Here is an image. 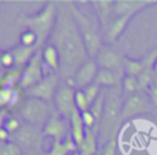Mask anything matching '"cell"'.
I'll use <instances>...</instances> for the list:
<instances>
[{
    "mask_svg": "<svg viewBox=\"0 0 157 155\" xmlns=\"http://www.w3.org/2000/svg\"><path fill=\"white\" fill-rule=\"evenodd\" d=\"M49 40L60 56L59 76L61 81L71 82L75 72L90 56L69 1H56V21Z\"/></svg>",
    "mask_w": 157,
    "mask_h": 155,
    "instance_id": "1",
    "label": "cell"
},
{
    "mask_svg": "<svg viewBox=\"0 0 157 155\" xmlns=\"http://www.w3.org/2000/svg\"><path fill=\"white\" fill-rule=\"evenodd\" d=\"M125 94L121 85L104 89V107L102 117L99 120L98 142L99 146L104 145L109 140H117L118 132L121 127V110Z\"/></svg>",
    "mask_w": 157,
    "mask_h": 155,
    "instance_id": "2",
    "label": "cell"
},
{
    "mask_svg": "<svg viewBox=\"0 0 157 155\" xmlns=\"http://www.w3.org/2000/svg\"><path fill=\"white\" fill-rule=\"evenodd\" d=\"M18 21L27 29L36 33L38 38L37 49L40 50L50 38L56 21V1H48L38 13L32 16H22Z\"/></svg>",
    "mask_w": 157,
    "mask_h": 155,
    "instance_id": "3",
    "label": "cell"
},
{
    "mask_svg": "<svg viewBox=\"0 0 157 155\" xmlns=\"http://www.w3.org/2000/svg\"><path fill=\"white\" fill-rule=\"evenodd\" d=\"M69 5H70L72 15L76 20L78 29L81 32L87 54H88L90 59H94L97 56L98 51L101 50V48L103 46V44H102V29L99 28L97 22L91 16H88L81 9H78L72 1H69Z\"/></svg>",
    "mask_w": 157,
    "mask_h": 155,
    "instance_id": "4",
    "label": "cell"
},
{
    "mask_svg": "<svg viewBox=\"0 0 157 155\" xmlns=\"http://www.w3.org/2000/svg\"><path fill=\"white\" fill-rule=\"evenodd\" d=\"M53 107L50 103L27 96L18 109V116L28 124L43 128V126L53 115Z\"/></svg>",
    "mask_w": 157,
    "mask_h": 155,
    "instance_id": "5",
    "label": "cell"
},
{
    "mask_svg": "<svg viewBox=\"0 0 157 155\" xmlns=\"http://www.w3.org/2000/svg\"><path fill=\"white\" fill-rule=\"evenodd\" d=\"M43 138L40 127H36L26 122H23L21 128L11 135V140L15 142L23 153H32L37 155H42Z\"/></svg>",
    "mask_w": 157,
    "mask_h": 155,
    "instance_id": "6",
    "label": "cell"
},
{
    "mask_svg": "<svg viewBox=\"0 0 157 155\" xmlns=\"http://www.w3.org/2000/svg\"><path fill=\"white\" fill-rule=\"evenodd\" d=\"M152 110H155V107L146 92L139 90L136 93L128 94L125 95L123 103V110H121L123 122L140 115L150 114L152 112Z\"/></svg>",
    "mask_w": 157,
    "mask_h": 155,
    "instance_id": "7",
    "label": "cell"
},
{
    "mask_svg": "<svg viewBox=\"0 0 157 155\" xmlns=\"http://www.w3.org/2000/svg\"><path fill=\"white\" fill-rule=\"evenodd\" d=\"M75 93L76 88L65 81H60V84L56 89V93L54 95L53 106L61 117L66 118L69 121L70 116L76 111L75 106Z\"/></svg>",
    "mask_w": 157,
    "mask_h": 155,
    "instance_id": "8",
    "label": "cell"
},
{
    "mask_svg": "<svg viewBox=\"0 0 157 155\" xmlns=\"http://www.w3.org/2000/svg\"><path fill=\"white\" fill-rule=\"evenodd\" d=\"M124 57L119 51L110 46H102L101 50L98 51L97 56L94 57L97 65L99 68L112 71L120 78L125 76L124 72Z\"/></svg>",
    "mask_w": 157,
    "mask_h": 155,
    "instance_id": "9",
    "label": "cell"
},
{
    "mask_svg": "<svg viewBox=\"0 0 157 155\" xmlns=\"http://www.w3.org/2000/svg\"><path fill=\"white\" fill-rule=\"evenodd\" d=\"M60 76L59 73H52L48 76H44L40 82H38L36 85L29 88L28 90L25 92V94L29 98H36L40 99L47 103H53L54 95L56 93V89L60 84Z\"/></svg>",
    "mask_w": 157,
    "mask_h": 155,
    "instance_id": "10",
    "label": "cell"
},
{
    "mask_svg": "<svg viewBox=\"0 0 157 155\" xmlns=\"http://www.w3.org/2000/svg\"><path fill=\"white\" fill-rule=\"evenodd\" d=\"M44 77L43 72V60H42V50H37L32 60L27 63V66L22 70V76L18 83V88L23 92L28 90L38 82H40Z\"/></svg>",
    "mask_w": 157,
    "mask_h": 155,
    "instance_id": "11",
    "label": "cell"
},
{
    "mask_svg": "<svg viewBox=\"0 0 157 155\" xmlns=\"http://www.w3.org/2000/svg\"><path fill=\"white\" fill-rule=\"evenodd\" d=\"M42 133L44 138H52L56 142L64 140L70 135L69 121L61 117L59 114H53L47 123L43 126Z\"/></svg>",
    "mask_w": 157,
    "mask_h": 155,
    "instance_id": "12",
    "label": "cell"
},
{
    "mask_svg": "<svg viewBox=\"0 0 157 155\" xmlns=\"http://www.w3.org/2000/svg\"><path fill=\"white\" fill-rule=\"evenodd\" d=\"M99 67L94 59H88L74 74L71 83L76 89H85L87 85L92 84L96 79Z\"/></svg>",
    "mask_w": 157,
    "mask_h": 155,
    "instance_id": "13",
    "label": "cell"
},
{
    "mask_svg": "<svg viewBox=\"0 0 157 155\" xmlns=\"http://www.w3.org/2000/svg\"><path fill=\"white\" fill-rule=\"evenodd\" d=\"M157 4L156 0H117L114 1V17L118 16H135L141 10Z\"/></svg>",
    "mask_w": 157,
    "mask_h": 155,
    "instance_id": "14",
    "label": "cell"
},
{
    "mask_svg": "<svg viewBox=\"0 0 157 155\" xmlns=\"http://www.w3.org/2000/svg\"><path fill=\"white\" fill-rule=\"evenodd\" d=\"M42 60H43V72L44 76L52 73H59L60 70V56L54 45L45 44L42 49Z\"/></svg>",
    "mask_w": 157,
    "mask_h": 155,
    "instance_id": "15",
    "label": "cell"
},
{
    "mask_svg": "<svg viewBox=\"0 0 157 155\" xmlns=\"http://www.w3.org/2000/svg\"><path fill=\"white\" fill-rule=\"evenodd\" d=\"M96 7V12L98 16V21L101 24L102 33L108 27V24L114 18V1L113 0H98L92 1Z\"/></svg>",
    "mask_w": 157,
    "mask_h": 155,
    "instance_id": "16",
    "label": "cell"
},
{
    "mask_svg": "<svg viewBox=\"0 0 157 155\" xmlns=\"http://www.w3.org/2000/svg\"><path fill=\"white\" fill-rule=\"evenodd\" d=\"M132 17H134V16H130V15L114 17L113 21L108 24V27L103 31V34H104V37L107 38V40H108L109 43H114V41L120 37V34L124 32V29L126 28L129 21H130Z\"/></svg>",
    "mask_w": 157,
    "mask_h": 155,
    "instance_id": "17",
    "label": "cell"
},
{
    "mask_svg": "<svg viewBox=\"0 0 157 155\" xmlns=\"http://www.w3.org/2000/svg\"><path fill=\"white\" fill-rule=\"evenodd\" d=\"M98 128L86 129L85 139L77 148L80 155H98L101 148L98 142Z\"/></svg>",
    "mask_w": 157,
    "mask_h": 155,
    "instance_id": "18",
    "label": "cell"
},
{
    "mask_svg": "<svg viewBox=\"0 0 157 155\" xmlns=\"http://www.w3.org/2000/svg\"><path fill=\"white\" fill-rule=\"evenodd\" d=\"M69 126H70V137L75 142V144L78 145L83 142L85 135H86V128L81 117V114L76 110L69 118Z\"/></svg>",
    "mask_w": 157,
    "mask_h": 155,
    "instance_id": "19",
    "label": "cell"
},
{
    "mask_svg": "<svg viewBox=\"0 0 157 155\" xmlns=\"http://www.w3.org/2000/svg\"><path fill=\"white\" fill-rule=\"evenodd\" d=\"M75 151H77V145L72 140V138L69 135L66 139L56 142L53 140L50 148L42 153V155H71Z\"/></svg>",
    "mask_w": 157,
    "mask_h": 155,
    "instance_id": "20",
    "label": "cell"
},
{
    "mask_svg": "<svg viewBox=\"0 0 157 155\" xmlns=\"http://www.w3.org/2000/svg\"><path fill=\"white\" fill-rule=\"evenodd\" d=\"M37 50H38L37 48H27L22 45H18L15 49H12L11 51L15 56V67L23 70L27 66V63L32 60Z\"/></svg>",
    "mask_w": 157,
    "mask_h": 155,
    "instance_id": "21",
    "label": "cell"
},
{
    "mask_svg": "<svg viewBox=\"0 0 157 155\" xmlns=\"http://www.w3.org/2000/svg\"><path fill=\"white\" fill-rule=\"evenodd\" d=\"M121 79L123 78H120L119 76H117L112 71L99 68L97 72L94 83H97L102 89H108V88H113L115 85H119L121 83Z\"/></svg>",
    "mask_w": 157,
    "mask_h": 155,
    "instance_id": "22",
    "label": "cell"
},
{
    "mask_svg": "<svg viewBox=\"0 0 157 155\" xmlns=\"http://www.w3.org/2000/svg\"><path fill=\"white\" fill-rule=\"evenodd\" d=\"M21 76H22V68L13 67L11 70H6L2 74L1 81H0V87L1 88H16V87H18Z\"/></svg>",
    "mask_w": 157,
    "mask_h": 155,
    "instance_id": "23",
    "label": "cell"
},
{
    "mask_svg": "<svg viewBox=\"0 0 157 155\" xmlns=\"http://www.w3.org/2000/svg\"><path fill=\"white\" fill-rule=\"evenodd\" d=\"M144 71V65L141 59L140 60H134L129 57H124V72L125 76H132V77H139L141 72Z\"/></svg>",
    "mask_w": 157,
    "mask_h": 155,
    "instance_id": "24",
    "label": "cell"
},
{
    "mask_svg": "<svg viewBox=\"0 0 157 155\" xmlns=\"http://www.w3.org/2000/svg\"><path fill=\"white\" fill-rule=\"evenodd\" d=\"M121 89L124 92L125 95L128 94H132L140 90L139 88V82H137V77H132V76H124L121 79Z\"/></svg>",
    "mask_w": 157,
    "mask_h": 155,
    "instance_id": "25",
    "label": "cell"
},
{
    "mask_svg": "<svg viewBox=\"0 0 157 155\" xmlns=\"http://www.w3.org/2000/svg\"><path fill=\"white\" fill-rule=\"evenodd\" d=\"M103 107H104V89H102V93L99 94V96L96 99V101L93 104H91L90 106V112L94 116V118L97 120V122L99 123V120L102 117V112H103Z\"/></svg>",
    "mask_w": 157,
    "mask_h": 155,
    "instance_id": "26",
    "label": "cell"
},
{
    "mask_svg": "<svg viewBox=\"0 0 157 155\" xmlns=\"http://www.w3.org/2000/svg\"><path fill=\"white\" fill-rule=\"evenodd\" d=\"M37 44H38V38H37L34 32H32L29 29H26L21 33L20 45L27 46V48H37Z\"/></svg>",
    "mask_w": 157,
    "mask_h": 155,
    "instance_id": "27",
    "label": "cell"
},
{
    "mask_svg": "<svg viewBox=\"0 0 157 155\" xmlns=\"http://www.w3.org/2000/svg\"><path fill=\"white\" fill-rule=\"evenodd\" d=\"M0 155H23V151L12 140L5 143L0 142Z\"/></svg>",
    "mask_w": 157,
    "mask_h": 155,
    "instance_id": "28",
    "label": "cell"
},
{
    "mask_svg": "<svg viewBox=\"0 0 157 155\" xmlns=\"http://www.w3.org/2000/svg\"><path fill=\"white\" fill-rule=\"evenodd\" d=\"M75 106H76V110L82 114L85 111H88L90 110V103L83 93L82 89H76V93H75Z\"/></svg>",
    "mask_w": 157,
    "mask_h": 155,
    "instance_id": "29",
    "label": "cell"
},
{
    "mask_svg": "<svg viewBox=\"0 0 157 155\" xmlns=\"http://www.w3.org/2000/svg\"><path fill=\"white\" fill-rule=\"evenodd\" d=\"M22 123H23V122H21V118H20V117H16V116H13V115H9L7 118H6V121H5L4 128L12 135V134H15V133L21 128Z\"/></svg>",
    "mask_w": 157,
    "mask_h": 155,
    "instance_id": "30",
    "label": "cell"
},
{
    "mask_svg": "<svg viewBox=\"0 0 157 155\" xmlns=\"http://www.w3.org/2000/svg\"><path fill=\"white\" fill-rule=\"evenodd\" d=\"M83 90V93H85V95H86V98H87V100H88V103H90V105L91 104H93L94 101H96V99L99 96V94L102 93V88L97 84V83H92V84H90V85H87L85 89H82Z\"/></svg>",
    "mask_w": 157,
    "mask_h": 155,
    "instance_id": "31",
    "label": "cell"
},
{
    "mask_svg": "<svg viewBox=\"0 0 157 155\" xmlns=\"http://www.w3.org/2000/svg\"><path fill=\"white\" fill-rule=\"evenodd\" d=\"M0 62H1V68L2 70H11L15 67V56L12 51H4L0 52Z\"/></svg>",
    "mask_w": 157,
    "mask_h": 155,
    "instance_id": "32",
    "label": "cell"
},
{
    "mask_svg": "<svg viewBox=\"0 0 157 155\" xmlns=\"http://www.w3.org/2000/svg\"><path fill=\"white\" fill-rule=\"evenodd\" d=\"M13 88H1L0 87V110H7Z\"/></svg>",
    "mask_w": 157,
    "mask_h": 155,
    "instance_id": "33",
    "label": "cell"
},
{
    "mask_svg": "<svg viewBox=\"0 0 157 155\" xmlns=\"http://www.w3.org/2000/svg\"><path fill=\"white\" fill-rule=\"evenodd\" d=\"M83 124L86 129H93V128H98L99 129V123L97 122V120L94 118V116L90 112V111H85L81 114Z\"/></svg>",
    "mask_w": 157,
    "mask_h": 155,
    "instance_id": "34",
    "label": "cell"
},
{
    "mask_svg": "<svg viewBox=\"0 0 157 155\" xmlns=\"http://www.w3.org/2000/svg\"><path fill=\"white\" fill-rule=\"evenodd\" d=\"M98 155H117V140H109L102 145Z\"/></svg>",
    "mask_w": 157,
    "mask_h": 155,
    "instance_id": "35",
    "label": "cell"
},
{
    "mask_svg": "<svg viewBox=\"0 0 157 155\" xmlns=\"http://www.w3.org/2000/svg\"><path fill=\"white\" fill-rule=\"evenodd\" d=\"M146 93L148 94V96H150V99H151V101H152L153 107L157 110V84L152 83Z\"/></svg>",
    "mask_w": 157,
    "mask_h": 155,
    "instance_id": "36",
    "label": "cell"
},
{
    "mask_svg": "<svg viewBox=\"0 0 157 155\" xmlns=\"http://www.w3.org/2000/svg\"><path fill=\"white\" fill-rule=\"evenodd\" d=\"M11 140V134L2 127L0 128V142L5 143V142H10Z\"/></svg>",
    "mask_w": 157,
    "mask_h": 155,
    "instance_id": "37",
    "label": "cell"
},
{
    "mask_svg": "<svg viewBox=\"0 0 157 155\" xmlns=\"http://www.w3.org/2000/svg\"><path fill=\"white\" fill-rule=\"evenodd\" d=\"M9 115H10L9 114V110H0V128L4 127L5 121H6V118H7Z\"/></svg>",
    "mask_w": 157,
    "mask_h": 155,
    "instance_id": "38",
    "label": "cell"
},
{
    "mask_svg": "<svg viewBox=\"0 0 157 155\" xmlns=\"http://www.w3.org/2000/svg\"><path fill=\"white\" fill-rule=\"evenodd\" d=\"M153 74H155V77H153V82L152 83L157 84V61H156V65L153 67Z\"/></svg>",
    "mask_w": 157,
    "mask_h": 155,
    "instance_id": "39",
    "label": "cell"
},
{
    "mask_svg": "<svg viewBox=\"0 0 157 155\" xmlns=\"http://www.w3.org/2000/svg\"><path fill=\"white\" fill-rule=\"evenodd\" d=\"M23 155H37V154H32V153H23Z\"/></svg>",
    "mask_w": 157,
    "mask_h": 155,
    "instance_id": "40",
    "label": "cell"
},
{
    "mask_svg": "<svg viewBox=\"0 0 157 155\" xmlns=\"http://www.w3.org/2000/svg\"><path fill=\"white\" fill-rule=\"evenodd\" d=\"M71 155H80V153H78V151H75V153H74V154H71Z\"/></svg>",
    "mask_w": 157,
    "mask_h": 155,
    "instance_id": "41",
    "label": "cell"
},
{
    "mask_svg": "<svg viewBox=\"0 0 157 155\" xmlns=\"http://www.w3.org/2000/svg\"><path fill=\"white\" fill-rule=\"evenodd\" d=\"M0 4H1V1H0Z\"/></svg>",
    "mask_w": 157,
    "mask_h": 155,
    "instance_id": "42",
    "label": "cell"
},
{
    "mask_svg": "<svg viewBox=\"0 0 157 155\" xmlns=\"http://www.w3.org/2000/svg\"><path fill=\"white\" fill-rule=\"evenodd\" d=\"M98 153H99V151H98Z\"/></svg>",
    "mask_w": 157,
    "mask_h": 155,
    "instance_id": "43",
    "label": "cell"
}]
</instances>
